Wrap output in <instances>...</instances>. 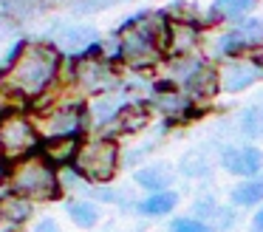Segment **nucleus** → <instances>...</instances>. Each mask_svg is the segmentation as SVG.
<instances>
[{"label": "nucleus", "instance_id": "20", "mask_svg": "<svg viewBox=\"0 0 263 232\" xmlns=\"http://www.w3.org/2000/svg\"><path fill=\"white\" fill-rule=\"evenodd\" d=\"M229 204L235 209H249V207H260L263 204V173L252 175V179H240L229 192Z\"/></svg>", "mask_w": 263, "mask_h": 232}, {"label": "nucleus", "instance_id": "19", "mask_svg": "<svg viewBox=\"0 0 263 232\" xmlns=\"http://www.w3.org/2000/svg\"><path fill=\"white\" fill-rule=\"evenodd\" d=\"M176 207H178V192L176 190L147 192L142 201L133 204V209H136L139 215H144V218H167V215L176 212Z\"/></svg>", "mask_w": 263, "mask_h": 232}, {"label": "nucleus", "instance_id": "4", "mask_svg": "<svg viewBox=\"0 0 263 232\" xmlns=\"http://www.w3.org/2000/svg\"><path fill=\"white\" fill-rule=\"evenodd\" d=\"M6 190L17 192V195L29 198V201H57L63 195V184H60V170L43 156L40 150L31 153L26 158L9 164V179Z\"/></svg>", "mask_w": 263, "mask_h": 232}, {"label": "nucleus", "instance_id": "28", "mask_svg": "<svg viewBox=\"0 0 263 232\" xmlns=\"http://www.w3.org/2000/svg\"><path fill=\"white\" fill-rule=\"evenodd\" d=\"M252 232H263V204L255 209V215H252V224H249Z\"/></svg>", "mask_w": 263, "mask_h": 232}, {"label": "nucleus", "instance_id": "27", "mask_svg": "<svg viewBox=\"0 0 263 232\" xmlns=\"http://www.w3.org/2000/svg\"><path fill=\"white\" fill-rule=\"evenodd\" d=\"M31 232H63L57 224V218H51V215H46V218H37L34 226H31Z\"/></svg>", "mask_w": 263, "mask_h": 232}, {"label": "nucleus", "instance_id": "8", "mask_svg": "<svg viewBox=\"0 0 263 232\" xmlns=\"http://www.w3.org/2000/svg\"><path fill=\"white\" fill-rule=\"evenodd\" d=\"M263 51V20L260 17H240L229 23L215 40H212V54L215 60L227 57H240V54H260Z\"/></svg>", "mask_w": 263, "mask_h": 232}, {"label": "nucleus", "instance_id": "16", "mask_svg": "<svg viewBox=\"0 0 263 232\" xmlns=\"http://www.w3.org/2000/svg\"><path fill=\"white\" fill-rule=\"evenodd\" d=\"M181 91L187 94V99L193 102V105H198L201 111H204L206 102H212L218 94H221V88H218V71H215V62L206 60L204 65H201L198 71H195L193 77H190L187 82L181 85Z\"/></svg>", "mask_w": 263, "mask_h": 232}, {"label": "nucleus", "instance_id": "12", "mask_svg": "<svg viewBox=\"0 0 263 232\" xmlns=\"http://www.w3.org/2000/svg\"><path fill=\"white\" fill-rule=\"evenodd\" d=\"M218 164H221L229 175H235V179H252V175L263 173V150L257 145H252V141L229 145L221 150Z\"/></svg>", "mask_w": 263, "mask_h": 232}, {"label": "nucleus", "instance_id": "9", "mask_svg": "<svg viewBox=\"0 0 263 232\" xmlns=\"http://www.w3.org/2000/svg\"><path fill=\"white\" fill-rule=\"evenodd\" d=\"M218 71V88L221 94H243L263 82V60L255 54H240V57H227L215 62Z\"/></svg>", "mask_w": 263, "mask_h": 232}, {"label": "nucleus", "instance_id": "11", "mask_svg": "<svg viewBox=\"0 0 263 232\" xmlns=\"http://www.w3.org/2000/svg\"><path fill=\"white\" fill-rule=\"evenodd\" d=\"M48 43H51L63 57L74 60V57H82V54L97 48L99 31H97V26H88V23H63V26L54 28Z\"/></svg>", "mask_w": 263, "mask_h": 232}, {"label": "nucleus", "instance_id": "15", "mask_svg": "<svg viewBox=\"0 0 263 232\" xmlns=\"http://www.w3.org/2000/svg\"><path fill=\"white\" fill-rule=\"evenodd\" d=\"M31 218H34V201L12 190L0 195V232H23Z\"/></svg>", "mask_w": 263, "mask_h": 232}, {"label": "nucleus", "instance_id": "21", "mask_svg": "<svg viewBox=\"0 0 263 232\" xmlns=\"http://www.w3.org/2000/svg\"><path fill=\"white\" fill-rule=\"evenodd\" d=\"M65 212H68L71 224L80 226V229H93L99 224V218H102V207L97 201H91V198H80V195L65 201Z\"/></svg>", "mask_w": 263, "mask_h": 232}, {"label": "nucleus", "instance_id": "7", "mask_svg": "<svg viewBox=\"0 0 263 232\" xmlns=\"http://www.w3.org/2000/svg\"><path fill=\"white\" fill-rule=\"evenodd\" d=\"M43 145V136L37 130L29 111H9L0 116V158L17 162L31 153H37Z\"/></svg>", "mask_w": 263, "mask_h": 232}, {"label": "nucleus", "instance_id": "5", "mask_svg": "<svg viewBox=\"0 0 263 232\" xmlns=\"http://www.w3.org/2000/svg\"><path fill=\"white\" fill-rule=\"evenodd\" d=\"M119 139L108 133H85L71 158V170L91 184H110L119 173Z\"/></svg>", "mask_w": 263, "mask_h": 232}, {"label": "nucleus", "instance_id": "14", "mask_svg": "<svg viewBox=\"0 0 263 232\" xmlns=\"http://www.w3.org/2000/svg\"><path fill=\"white\" fill-rule=\"evenodd\" d=\"M150 119H153V111L147 108V102L142 99H127L125 105L119 108V113L114 116V122H110V128L105 130L108 136H133L139 133V130H144L150 124Z\"/></svg>", "mask_w": 263, "mask_h": 232}, {"label": "nucleus", "instance_id": "3", "mask_svg": "<svg viewBox=\"0 0 263 232\" xmlns=\"http://www.w3.org/2000/svg\"><path fill=\"white\" fill-rule=\"evenodd\" d=\"M31 119L43 139H71L88 133V108L82 96L48 94L37 105H31Z\"/></svg>", "mask_w": 263, "mask_h": 232}, {"label": "nucleus", "instance_id": "17", "mask_svg": "<svg viewBox=\"0 0 263 232\" xmlns=\"http://www.w3.org/2000/svg\"><path fill=\"white\" fill-rule=\"evenodd\" d=\"M176 175L178 170L170 162H153L133 170V184L144 192H161V190H170V184H176Z\"/></svg>", "mask_w": 263, "mask_h": 232}, {"label": "nucleus", "instance_id": "23", "mask_svg": "<svg viewBox=\"0 0 263 232\" xmlns=\"http://www.w3.org/2000/svg\"><path fill=\"white\" fill-rule=\"evenodd\" d=\"M238 128H240V133H243L246 139H263V99L252 102L249 108L240 111Z\"/></svg>", "mask_w": 263, "mask_h": 232}, {"label": "nucleus", "instance_id": "18", "mask_svg": "<svg viewBox=\"0 0 263 232\" xmlns=\"http://www.w3.org/2000/svg\"><path fill=\"white\" fill-rule=\"evenodd\" d=\"M255 6L257 0H212L204 23H210V26H223L227 23L229 26V23L240 20V17H249Z\"/></svg>", "mask_w": 263, "mask_h": 232}, {"label": "nucleus", "instance_id": "26", "mask_svg": "<svg viewBox=\"0 0 263 232\" xmlns=\"http://www.w3.org/2000/svg\"><path fill=\"white\" fill-rule=\"evenodd\" d=\"M119 3H127V0H77L71 9L77 14H93V11H105L110 6H119Z\"/></svg>", "mask_w": 263, "mask_h": 232}, {"label": "nucleus", "instance_id": "6", "mask_svg": "<svg viewBox=\"0 0 263 232\" xmlns=\"http://www.w3.org/2000/svg\"><path fill=\"white\" fill-rule=\"evenodd\" d=\"M71 65V88L82 96V99H91V96L108 94V91H116L122 85V74H119V62L110 54L102 51V43L93 51L82 57H74L68 60Z\"/></svg>", "mask_w": 263, "mask_h": 232}, {"label": "nucleus", "instance_id": "13", "mask_svg": "<svg viewBox=\"0 0 263 232\" xmlns=\"http://www.w3.org/2000/svg\"><path fill=\"white\" fill-rule=\"evenodd\" d=\"M201 23H190V20H176L167 17V57H181V54H195L201 45Z\"/></svg>", "mask_w": 263, "mask_h": 232}, {"label": "nucleus", "instance_id": "24", "mask_svg": "<svg viewBox=\"0 0 263 232\" xmlns=\"http://www.w3.org/2000/svg\"><path fill=\"white\" fill-rule=\"evenodd\" d=\"M178 170H181L184 175H190V179H204V175H210V170H212V158H210L206 150H190L187 156L181 158Z\"/></svg>", "mask_w": 263, "mask_h": 232}, {"label": "nucleus", "instance_id": "2", "mask_svg": "<svg viewBox=\"0 0 263 232\" xmlns=\"http://www.w3.org/2000/svg\"><path fill=\"white\" fill-rule=\"evenodd\" d=\"M114 40V60L119 62V68L136 74L156 71L167 57V14L164 11H139L116 28Z\"/></svg>", "mask_w": 263, "mask_h": 232}, {"label": "nucleus", "instance_id": "10", "mask_svg": "<svg viewBox=\"0 0 263 232\" xmlns=\"http://www.w3.org/2000/svg\"><path fill=\"white\" fill-rule=\"evenodd\" d=\"M144 102L153 111V116H161L164 122H187V119H195L201 113V108L193 105L181 88H176L170 82H161V79L153 82Z\"/></svg>", "mask_w": 263, "mask_h": 232}, {"label": "nucleus", "instance_id": "22", "mask_svg": "<svg viewBox=\"0 0 263 232\" xmlns=\"http://www.w3.org/2000/svg\"><path fill=\"white\" fill-rule=\"evenodd\" d=\"M80 139H82V136H71V139H43L40 153H43V156H46L57 170L71 167V158H74V153H77Z\"/></svg>", "mask_w": 263, "mask_h": 232}, {"label": "nucleus", "instance_id": "29", "mask_svg": "<svg viewBox=\"0 0 263 232\" xmlns=\"http://www.w3.org/2000/svg\"><path fill=\"white\" fill-rule=\"evenodd\" d=\"M12 23H14V20L6 14V11H0V37H3L6 31H12Z\"/></svg>", "mask_w": 263, "mask_h": 232}, {"label": "nucleus", "instance_id": "1", "mask_svg": "<svg viewBox=\"0 0 263 232\" xmlns=\"http://www.w3.org/2000/svg\"><path fill=\"white\" fill-rule=\"evenodd\" d=\"M65 57L48 40L20 43L0 68V91L20 102L23 108L37 105L51 91L60 88L65 77Z\"/></svg>", "mask_w": 263, "mask_h": 232}, {"label": "nucleus", "instance_id": "25", "mask_svg": "<svg viewBox=\"0 0 263 232\" xmlns=\"http://www.w3.org/2000/svg\"><path fill=\"white\" fill-rule=\"evenodd\" d=\"M167 232H215L206 221L195 218V215H176L167 226Z\"/></svg>", "mask_w": 263, "mask_h": 232}]
</instances>
